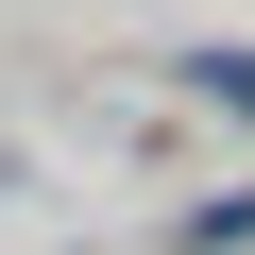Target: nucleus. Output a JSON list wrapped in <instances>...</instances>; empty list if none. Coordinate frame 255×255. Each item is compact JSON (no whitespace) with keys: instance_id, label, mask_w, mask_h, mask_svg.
Returning a JSON list of instances; mask_svg holds the SVG:
<instances>
[{"instance_id":"nucleus-1","label":"nucleus","mask_w":255,"mask_h":255,"mask_svg":"<svg viewBox=\"0 0 255 255\" xmlns=\"http://www.w3.org/2000/svg\"><path fill=\"white\" fill-rule=\"evenodd\" d=\"M204 85H221V102H238V119H255V51H204Z\"/></svg>"}]
</instances>
